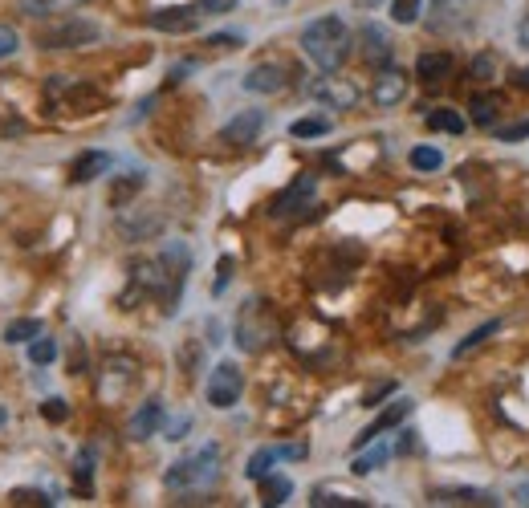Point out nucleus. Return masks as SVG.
Here are the masks:
<instances>
[{
    "mask_svg": "<svg viewBox=\"0 0 529 508\" xmlns=\"http://www.w3.org/2000/svg\"><path fill=\"white\" fill-rule=\"evenodd\" d=\"M302 49L322 74H334L350 57V29L342 17H318L302 29Z\"/></svg>",
    "mask_w": 529,
    "mask_h": 508,
    "instance_id": "obj_1",
    "label": "nucleus"
},
{
    "mask_svg": "<svg viewBox=\"0 0 529 508\" xmlns=\"http://www.w3.org/2000/svg\"><path fill=\"white\" fill-rule=\"evenodd\" d=\"M216 476H220V448H216V443H208V448H200V452H192V456H184V460H175V464L167 468L163 484H167L171 492H192V488L216 484Z\"/></svg>",
    "mask_w": 529,
    "mask_h": 508,
    "instance_id": "obj_2",
    "label": "nucleus"
},
{
    "mask_svg": "<svg viewBox=\"0 0 529 508\" xmlns=\"http://www.w3.org/2000/svg\"><path fill=\"white\" fill-rule=\"evenodd\" d=\"M277 342V313L269 309V301H245V309L237 313V346L245 354H261L265 346Z\"/></svg>",
    "mask_w": 529,
    "mask_h": 508,
    "instance_id": "obj_3",
    "label": "nucleus"
},
{
    "mask_svg": "<svg viewBox=\"0 0 529 508\" xmlns=\"http://www.w3.org/2000/svg\"><path fill=\"white\" fill-rule=\"evenodd\" d=\"M98 37H102V29L86 17H62V21H49L37 29L41 49H82V45H94Z\"/></svg>",
    "mask_w": 529,
    "mask_h": 508,
    "instance_id": "obj_4",
    "label": "nucleus"
},
{
    "mask_svg": "<svg viewBox=\"0 0 529 508\" xmlns=\"http://www.w3.org/2000/svg\"><path fill=\"white\" fill-rule=\"evenodd\" d=\"M241 391H245V374L237 362H216L212 374H208V403L216 411H228L241 403Z\"/></svg>",
    "mask_w": 529,
    "mask_h": 508,
    "instance_id": "obj_5",
    "label": "nucleus"
},
{
    "mask_svg": "<svg viewBox=\"0 0 529 508\" xmlns=\"http://www.w3.org/2000/svg\"><path fill=\"white\" fill-rule=\"evenodd\" d=\"M289 82H293V66H289V61H281V57H269V61H257V66L245 74L241 86L249 94H281Z\"/></svg>",
    "mask_w": 529,
    "mask_h": 508,
    "instance_id": "obj_6",
    "label": "nucleus"
},
{
    "mask_svg": "<svg viewBox=\"0 0 529 508\" xmlns=\"http://www.w3.org/2000/svg\"><path fill=\"white\" fill-rule=\"evenodd\" d=\"M314 200H318V175H298L293 179L285 192L273 200V216L281 220V216H302L306 208H314Z\"/></svg>",
    "mask_w": 529,
    "mask_h": 508,
    "instance_id": "obj_7",
    "label": "nucleus"
},
{
    "mask_svg": "<svg viewBox=\"0 0 529 508\" xmlns=\"http://www.w3.org/2000/svg\"><path fill=\"white\" fill-rule=\"evenodd\" d=\"M261 131H265V114H261V110H241L237 118H228V122H224L220 139L232 143V147H249V143H257Z\"/></svg>",
    "mask_w": 529,
    "mask_h": 508,
    "instance_id": "obj_8",
    "label": "nucleus"
},
{
    "mask_svg": "<svg viewBox=\"0 0 529 508\" xmlns=\"http://www.w3.org/2000/svg\"><path fill=\"white\" fill-rule=\"evenodd\" d=\"M468 17H473V0H432L428 29H432V33H452V29H460Z\"/></svg>",
    "mask_w": 529,
    "mask_h": 508,
    "instance_id": "obj_9",
    "label": "nucleus"
},
{
    "mask_svg": "<svg viewBox=\"0 0 529 508\" xmlns=\"http://www.w3.org/2000/svg\"><path fill=\"white\" fill-rule=\"evenodd\" d=\"M359 45H363V61H367L371 70H387V66H391L395 45H391V37H387L379 25H363V29H359Z\"/></svg>",
    "mask_w": 529,
    "mask_h": 508,
    "instance_id": "obj_10",
    "label": "nucleus"
},
{
    "mask_svg": "<svg viewBox=\"0 0 529 508\" xmlns=\"http://www.w3.org/2000/svg\"><path fill=\"white\" fill-rule=\"evenodd\" d=\"M200 9H188V5H175V9H155L151 17H147V25L151 29H159V33H192V29H200Z\"/></svg>",
    "mask_w": 529,
    "mask_h": 508,
    "instance_id": "obj_11",
    "label": "nucleus"
},
{
    "mask_svg": "<svg viewBox=\"0 0 529 508\" xmlns=\"http://www.w3.org/2000/svg\"><path fill=\"white\" fill-rule=\"evenodd\" d=\"M310 94H314L318 102L334 106V110H350V106L359 102V90H355V82H346V78H318V82L310 86Z\"/></svg>",
    "mask_w": 529,
    "mask_h": 508,
    "instance_id": "obj_12",
    "label": "nucleus"
},
{
    "mask_svg": "<svg viewBox=\"0 0 529 508\" xmlns=\"http://www.w3.org/2000/svg\"><path fill=\"white\" fill-rule=\"evenodd\" d=\"M403 98H407V74L403 70H383L371 86V102L379 110H387V106H399Z\"/></svg>",
    "mask_w": 529,
    "mask_h": 508,
    "instance_id": "obj_13",
    "label": "nucleus"
},
{
    "mask_svg": "<svg viewBox=\"0 0 529 508\" xmlns=\"http://www.w3.org/2000/svg\"><path fill=\"white\" fill-rule=\"evenodd\" d=\"M407 415H411V399H395V403H391V407H387V411H383V415H379V419H375L371 427H363V431L355 435V448H367V443H375V439H379L383 431L399 427V423H403Z\"/></svg>",
    "mask_w": 529,
    "mask_h": 508,
    "instance_id": "obj_14",
    "label": "nucleus"
},
{
    "mask_svg": "<svg viewBox=\"0 0 529 508\" xmlns=\"http://www.w3.org/2000/svg\"><path fill=\"white\" fill-rule=\"evenodd\" d=\"M159 423H163V403L159 399H147L135 415H131V423H127V435L135 439V443H143V439H151L155 431H159Z\"/></svg>",
    "mask_w": 529,
    "mask_h": 508,
    "instance_id": "obj_15",
    "label": "nucleus"
},
{
    "mask_svg": "<svg viewBox=\"0 0 529 508\" xmlns=\"http://www.w3.org/2000/svg\"><path fill=\"white\" fill-rule=\"evenodd\" d=\"M106 171H110V155L106 151H82L70 163V183H90V179H98Z\"/></svg>",
    "mask_w": 529,
    "mask_h": 508,
    "instance_id": "obj_16",
    "label": "nucleus"
},
{
    "mask_svg": "<svg viewBox=\"0 0 529 508\" xmlns=\"http://www.w3.org/2000/svg\"><path fill=\"white\" fill-rule=\"evenodd\" d=\"M285 456H306V448H261V452H253V456H249L245 476H249V480H261V476H269V472H273V464H277V460H285Z\"/></svg>",
    "mask_w": 529,
    "mask_h": 508,
    "instance_id": "obj_17",
    "label": "nucleus"
},
{
    "mask_svg": "<svg viewBox=\"0 0 529 508\" xmlns=\"http://www.w3.org/2000/svg\"><path fill=\"white\" fill-rule=\"evenodd\" d=\"M416 74H420L428 86L444 82V78L452 74V53H420V61H416Z\"/></svg>",
    "mask_w": 529,
    "mask_h": 508,
    "instance_id": "obj_18",
    "label": "nucleus"
},
{
    "mask_svg": "<svg viewBox=\"0 0 529 508\" xmlns=\"http://www.w3.org/2000/svg\"><path fill=\"white\" fill-rule=\"evenodd\" d=\"M78 5H86V0H17V9H21L25 17H33V21L57 17V13H70V9H78Z\"/></svg>",
    "mask_w": 529,
    "mask_h": 508,
    "instance_id": "obj_19",
    "label": "nucleus"
},
{
    "mask_svg": "<svg viewBox=\"0 0 529 508\" xmlns=\"http://www.w3.org/2000/svg\"><path fill=\"white\" fill-rule=\"evenodd\" d=\"M505 98L501 94H477L473 102H468V110H473V122L481 126V131H489V126H497V114H501Z\"/></svg>",
    "mask_w": 529,
    "mask_h": 508,
    "instance_id": "obj_20",
    "label": "nucleus"
},
{
    "mask_svg": "<svg viewBox=\"0 0 529 508\" xmlns=\"http://www.w3.org/2000/svg\"><path fill=\"white\" fill-rule=\"evenodd\" d=\"M436 504H497L493 492H477V488H432Z\"/></svg>",
    "mask_w": 529,
    "mask_h": 508,
    "instance_id": "obj_21",
    "label": "nucleus"
},
{
    "mask_svg": "<svg viewBox=\"0 0 529 508\" xmlns=\"http://www.w3.org/2000/svg\"><path fill=\"white\" fill-rule=\"evenodd\" d=\"M139 192H143V175H139V171H131V175H123V179H114V187H110V208H127Z\"/></svg>",
    "mask_w": 529,
    "mask_h": 508,
    "instance_id": "obj_22",
    "label": "nucleus"
},
{
    "mask_svg": "<svg viewBox=\"0 0 529 508\" xmlns=\"http://www.w3.org/2000/svg\"><path fill=\"white\" fill-rule=\"evenodd\" d=\"M289 492H293V480H289V476H273V472L261 476V504H269V508H273V504H285Z\"/></svg>",
    "mask_w": 529,
    "mask_h": 508,
    "instance_id": "obj_23",
    "label": "nucleus"
},
{
    "mask_svg": "<svg viewBox=\"0 0 529 508\" xmlns=\"http://www.w3.org/2000/svg\"><path fill=\"white\" fill-rule=\"evenodd\" d=\"M314 508H367V500L346 496V492H330V488H314Z\"/></svg>",
    "mask_w": 529,
    "mask_h": 508,
    "instance_id": "obj_24",
    "label": "nucleus"
},
{
    "mask_svg": "<svg viewBox=\"0 0 529 508\" xmlns=\"http://www.w3.org/2000/svg\"><path fill=\"white\" fill-rule=\"evenodd\" d=\"M497 330H501V322H497V317H493V322H485V326H477V330H473V334H468L464 342H456V350H452V358H464V354H473V350H477L481 342H489V338H493Z\"/></svg>",
    "mask_w": 529,
    "mask_h": 508,
    "instance_id": "obj_25",
    "label": "nucleus"
},
{
    "mask_svg": "<svg viewBox=\"0 0 529 508\" xmlns=\"http://www.w3.org/2000/svg\"><path fill=\"white\" fill-rule=\"evenodd\" d=\"M41 334V322L37 317H17V322H9L5 326V342L13 346V342H33Z\"/></svg>",
    "mask_w": 529,
    "mask_h": 508,
    "instance_id": "obj_26",
    "label": "nucleus"
},
{
    "mask_svg": "<svg viewBox=\"0 0 529 508\" xmlns=\"http://www.w3.org/2000/svg\"><path fill=\"white\" fill-rule=\"evenodd\" d=\"M289 135L293 139H322V135H330V118H298L289 126Z\"/></svg>",
    "mask_w": 529,
    "mask_h": 508,
    "instance_id": "obj_27",
    "label": "nucleus"
},
{
    "mask_svg": "<svg viewBox=\"0 0 529 508\" xmlns=\"http://www.w3.org/2000/svg\"><path fill=\"white\" fill-rule=\"evenodd\" d=\"M428 126H432V131L460 135V131H464V118H460L456 110H444V106H440V110H432V114H428Z\"/></svg>",
    "mask_w": 529,
    "mask_h": 508,
    "instance_id": "obj_28",
    "label": "nucleus"
},
{
    "mask_svg": "<svg viewBox=\"0 0 529 508\" xmlns=\"http://www.w3.org/2000/svg\"><path fill=\"white\" fill-rule=\"evenodd\" d=\"M387 456H391V452L383 448V443H375V448H371L367 456H359L355 464H350V472H355V476H371L375 468H383V464H387Z\"/></svg>",
    "mask_w": 529,
    "mask_h": 508,
    "instance_id": "obj_29",
    "label": "nucleus"
},
{
    "mask_svg": "<svg viewBox=\"0 0 529 508\" xmlns=\"http://www.w3.org/2000/svg\"><path fill=\"white\" fill-rule=\"evenodd\" d=\"M420 9H424V0H391V21L395 25H416Z\"/></svg>",
    "mask_w": 529,
    "mask_h": 508,
    "instance_id": "obj_30",
    "label": "nucleus"
},
{
    "mask_svg": "<svg viewBox=\"0 0 529 508\" xmlns=\"http://www.w3.org/2000/svg\"><path fill=\"white\" fill-rule=\"evenodd\" d=\"M53 358H57V342H53L49 334H37L33 346H29V362H33V366H49Z\"/></svg>",
    "mask_w": 529,
    "mask_h": 508,
    "instance_id": "obj_31",
    "label": "nucleus"
},
{
    "mask_svg": "<svg viewBox=\"0 0 529 508\" xmlns=\"http://www.w3.org/2000/svg\"><path fill=\"white\" fill-rule=\"evenodd\" d=\"M411 167H416V171H440L444 155L436 147H416V151H411Z\"/></svg>",
    "mask_w": 529,
    "mask_h": 508,
    "instance_id": "obj_32",
    "label": "nucleus"
},
{
    "mask_svg": "<svg viewBox=\"0 0 529 508\" xmlns=\"http://www.w3.org/2000/svg\"><path fill=\"white\" fill-rule=\"evenodd\" d=\"M9 500H13L17 508H45V504H53L49 492H37V488H13Z\"/></svg>",
    "mask_w": 529,
    "mask_h": 508,
    "instance_id": "obj_33",
    "label": "nucleus"
},
{
    "mask_svg": "<svg viewBox=\"0 0 529 508\" xmlns=\"http://www.w3.org/2000/svg\"><path fill=\"white\" fill-rule=\"evenodd\" d=\"M90 464H94V456H90V452H82V460H78V468H74V484H78V492H82V496H90V488H94V484H90V476H94V468H90Z\"/></svg>",
    "mask_w": 529,
    "mask_h": 508,
    "instance_id": "obj_34",
    "label": "nucleus"
},
{
    "mask_svg": "<svg viewBox=\"0 0 529 508\" xmlns=\"http://www.w3.org/2000/svg\"><path fill=\"white\" fill-rule=\"evenodd\" d=\"M493 70H497V57H493V53H485V57H477V61H473V70H468V78H473V82H493Z\"/></svg>",
    "mask_w": 529,
    "mask_h": 508,
    "instance_id": "obj_35",
    "label": "nucleus"
},
{
    "mask_svg": "<svg viewBox=\"0 0 529 508\" xmlns=\"http://www.w3.org/2000/svg\"><path fill=\"white\" fill-rule=\"evenodd\" d=\"M66 415H70L66 399H45L41 403V419H49V423H66Z\"/></svg>",
    "mask_w": 529,
    "mask_h": 508,
    "instance_id": "obj_36",
    "label": "nucleus"
},
{
    "mask_svg": "<svg viewBox=\"0 0 529 508\" xmlns=\"http://www.w3.org/2000/svg\"><path fill=\"white\" fill-rule=\"evenodd\" d=\"M228 281H232V257H220V265H216V281H212V293L220 297V293L228 289Z\"/></svg>",
    "mask_w": 529,
    "mask_h": 508,
    "instance_id": "obj_37",
    "label": "nucleus"
},
{
    "mask_svg": "<svg viewBox=\"0 0 529 508\" xmlns=\"http://www.w3.org/2000/svg\"><path fill=\"white\" fill-rule=\"evenodd\" d=\"M497 139H501V143H517V139H529V118H525V122H513V126H501V131H497Z\"/></svg>",
    "mask_w": 529,
    "mask_h": 508,
    "instance_id": "obj_38",
    "label": "nucleus"
},
{
    "mask_svg": "<svg viewBox=\"0 0 529 508\" xmlns=\"http://www.w3.org/2000/svg\"><path fill=\"white\" fill-rule=\"evenodd\" d=\"M204 45H212V49H237V45H245V37L241 33H212Z\"/></svg>",
    "mask_w": 529,
    "mask_h": 508,
    "instance_id": "obj_39",
    "label": "nucleus"
},
{
    "mask_svg": "<svg viewBox=\"0 0 529 508\" xmlns=\"http://www.w3.org/2000/svg\"><path fill=\"white\" fill-rule=\"evenodd\" d=\"M17 45H21V37H17V29H9V25H0V57H13V53H17Z\"/></svg>",
    "mask_w": 529,
    "mask_h": 508,
    "instance_id": "obj_40",
    "label": "nucleus"
},
{
    "mask_svg": "<svg viewBox=\"0 0 529 508\" xmlns=\"http://www.w3.org/2000/svg\"><path fill=\"white\" fill-rule=\"evenodd\" d=\"M232 5H237V0H200V9H204V13H228Z\"/></svg>",
    "mask_w": 529,
    "mask_h": 508,
    "instance_id": "obj_41",
    "label": "nucleus"
},
{
    "mask_svg": "<svg viewBox=\"0 0 529 508\" xmlns=\"http://www.w3.org/2000/svg\"><path fill=\"white\" fill-rule=\"evenodd\" d=\"M395 391V383H383V387H375V391H367V399H363V407H379L375 399H383V395H391Z\"/></svg>",
    "mask_w": 529,
    "mask_h": 508,
    "instance_id": "obj_42",
    "label": "nucleus"
},
{
    "mask_svg": "<svg viewBox=\"0 0 529 508\" xmlns=\"http://www.w3.org/2000/svg\"><path fill=\"white\" fill-rule=\"evenodd\" d=\"M517 41H521V45H525V49H529V17H525V21H521V25H517Z\"/></svg>",
    "mask_w": 529,
    "mask_h": 508,
    "instance_id": "obj_43",
    "label": "nucleus"
},
{
    "mask_svg": "<svg viewBox=\"0 0 529 508\" xmlns=\"http://www.w3.org/2000/svg\"><path fill=\"white\" fill-rule=\"evenodd\" d=\"M513 82H517V86H521V90H529V70H521V74H517V78H513Z\"/></svg>",
    "mask_w": 529,
    "mask_h": 508,
    "instance_id": "obj_44",
    "label": "nucleus"
},
{
    "mask_svg": "<svg viewBox=\"0 0 529 508\" xmlns=\"http://www.w3.org/2000/svg\"><path fill=\"white\" fill-rule=\"evenodd\" d=\"M5 423H9V411H5V407H0V427H5Z\"/></svg>",
    "mask_w": 529,
    "mask_h": 508,
    "instance_id": "obj_45",
    "label": "nucleus"
},
{
    "mask_svg": "<svg viewBox=\"0 0 529 508\" xmlns=\"http://www.w3.org/2000/svg\"><path fill=\"white\" fill-rule=\"evenodd\" d=\"M277 5H285V0H277Z\"/></svg>",
    "mask_w": 529,
    "mask_h": 508,
    "instance_id": "obj_46",
    "label": "nucleus"
}]
</instances>
